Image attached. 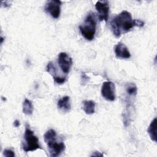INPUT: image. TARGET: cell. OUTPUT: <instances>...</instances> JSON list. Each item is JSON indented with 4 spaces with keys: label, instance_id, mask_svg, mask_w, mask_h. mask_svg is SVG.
<instances>
[{
    "label": "cell",
    "instance_id": "6da1fadb",
    "mask_svg": "<svg viewBox=\"0 0 157 157\" xmlns=\"http://www.w3.org/2000/svg\"><path fill=\"white\" fill-rule=\"evenodd\" d=\"M144 25V21L138 19L132 20L131 14L126 10L120 12L110 21L111 30L117 37L129 32L134 26L142 27Z\"/></svg>",
    "mask_w": 157,
    "mask_h": 157
},
{
    "label": "cell",
    "instance_id": "7a4b0ae2",
    "mask_svg": "<svg viewBox=\"0 0 157 157\" xmlns=\"http://www.w3.org/2000/svg\"><path fill=\"white\" fill-rule=\"evenodd\" d=\"M56 137V132L52 129H48L44 135V141L47 145L50 155L53 157L60 155L66 147L64 142H58Z\"/></svg>",
    "mask_w": 157,
    "mask_h": 157
},
{
    "label": "cell",
    "instance_id": "3957f363",
    "mask_svg": "<svg viewBox=\"0 0 157 157\" xmlns=\"http://www.w3.org/2000/svg\"><path fill=\"white\" fill-rule=\"evenodd\" d=\"M79 29L82 36L86 40L94 39L96 31V20L94 13L90 12L86 15L83 23L79 26Z\"/></svg>",
    "mask_w": 157,
    "mask_h": 157
},
{
    "label": "cell",
    "instance_id": "277c9868",
    "mask_svg": "<svg viewBox=\"0 0 157 157\" xmlns=\"http://www.w3.org/2000/svg\"><path fill=\"white\" fill-rule=\"evenodd\" d=\"M21 148L25 152L41 149L40 145L39 144L38 138L34 134V132L29 128L28 124L26 125L23 140L21 142Z\"/></svg>",
    "mask_w": 157,
    "mask_h": 157
},
{
    "label": "cell",
    "instance_id": "5b68a950",
    "mask_svg": "<svg viewBox=\"0 0 157 157\" xmlns=\"http://www.w3.org/2000/svg\"><path fill=\"white\" fill-rule=\"evenodd\" d=\"M102 96L107 101H113L115 99V86L110 81L103 82L101 88Z\"/></svg>",
    "mask_w": 157,
    "mask_h": 157
},
{
    "label": "cell",
    "instance_id": "8992f818",
    "mask_svg": "<svg viewBox=\"0 0 157 157\" xmlns=\"http://www.w3.org/2000/svg\"><path fill=\"white\" fill-rule=\"evenodd\" d=\"M61 1L57 0L48 1L45 6V10L53 18L57 19L60 15Z\"/></svg>",
    "mask_w": 157,
    "mask_h": 157
},
{
    "label": "cell",
    "instance_id": "52a82bcc",
    "mask_svg": "<svg viewBox=\"0 0 157 157\" xmlns=\"http://www.w3.org/2000/svg\"><path fill=\"white\" fill-rule=\"evenodd\" d=\"M58 63L63 72L67 74L71 71L72 59L66 53L61 52L58 56Z\"/></svg>",
    "mask_w": 157,
    "mask_h": 157
},
{
    "label": "cell",
    "instance_id": "ba28073f",
    "mask_svg": "<svg viewBox=\"0 0 157 157\" xmlns=\"http://www.w3.org/2000/svg\"><path fill=\"white\" fill-rule=\"evenodd\" d=\"M96 10L98 12L99 21H107L109 14V5L107 1H98L95 4Z\"/></svg>",
    "mask_w": 157,
    "mask_h": 157
},
{
    "label": "cell",
    "instance_id": "9c48e42d",
    "mask_svg": "<svg viewBox=\"0 0 157 157\" xmlns=\"http://www.w3.org/2000/svg\"><path fill=\"white\" fill-rule=\"evenodd\" d=\"M115 54L117 58L121 59H128L131 57V53L128 47L121 42H118L114 48Z\"/></svg>",
    "mask_w": 157,
    "mask_h": 157
},
{
    "label": "cell",
    "instance_id": "30bf717a",
    "mask_svg": "<svg viewBox=\"0 0 157 157\" xmlns=\"http://www.w3.org/2000/svg\"><path fill=\"white\" fill-rule=\"evenodd\" d=\"M58 109L63 112H68L71 109V103L69 96H66L59 99L57 102Z\"/></svg>",
    "mask_w": 157,
    "mask_h": 157
},
{
    "label": "cell",
    "instance_id": "8fae6325",
    "mask_svg": "<svg viewBox=\"0 0 157 157\" xmlns=\"http://www.w3.org/2000/svg\"><path fill=\"white\" fill-rule=\"evenodd\" d=\"M95 102L92 100H85L82 102V109L87 115H91L95 112Z\"/></svg>",
    "mask_w": 157,
    "mask_h": 157
},
{
    "label": "cell",
    "instance_id": "7c38bea8",
    "mask_svg": "<svg viewBox=\"0 0 157 157\" xmlns=\"http://www.w3.org/2000/svg\"><path fill=\"white\" fill-rule=\"evenodd\" d=\"M148 134L151 140L156 142V118H155L150 123L148 129Z\"/></svg>",
    "mask_w": 157,
    "mask_h": 157
},
{
    "label": "cell",
    "instance_id": "4fadbf2b",
    "mask_svg": "<svg viewBox=\"0 0 157 157\" xmlns=\"http://www.w3.org/2000/svg\"><path fill=\"white\" fill-rule=\"evenodd\" d=\"M34 110V107L32 102L28 99H25L23 103V112L26 115H31L33 114Z\"/></svg>",
    "mask_w": 157,
    "mask_h": 157
},
{
    "label": "cell",
    "instance_id": "5bb4252c",
    "mask_svg": "<svg viewBox=\"0 0 157 157\" xmlns=\"http://www.w3.org/2000/svg\"><path fill=\"white\" fill-rule=\"evenodd\" d=\"M126 93L129 96H135L137 93V88L134 83H129L127 84L126 87Z\"/></svg>",
    "mask_w": 157,
    "mask_h": 157
},
{
    "label": "cell",
    "instance_id": "9a60e30c",
    "mask_svg": "<svg viewBox=\"0 0 157 157\" xmlns=\"http://www.w3.org/2000/svg\"><path fill=\"white\" fill-rule=\"evenodd\" d=\"M3 155L5 156H15V153L11 149H5L3 152Z\"/></svg>",
    "mask_w": 157,
    "mask_h": 157
},
{
    "label": "cell",
    "instance_id": "2e32d148",
    "mask_svg": "<svg viewBox=\"0 0 157 157\" xmlns=\"http://www.w3.org/2000/svg\"><path fill=\"white\" fill-rule=\"evenodd\" d=\"M20 121L18 120H15V121H14V123H13V126H15V127H18L19 126H20Z\"/></svg>",
    "mask_w": 157,
    "mask_h": 157
}]
</instances>
